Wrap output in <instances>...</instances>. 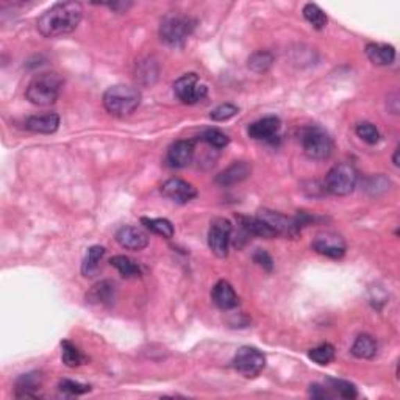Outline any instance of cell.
<instances>
[{
  "mask_svg": "<svg viewBox=\"0 0 400 400\" xmlns=\"http://www.w3.org/2000/svg\"><path fill=\"white\" fill-rule=\"evenodd\" d=\"M105 247L102 245H92L88 249V254H86L83 264H82V274L85 277H94L97 275L98 269H101V261L103 255H105Z\"/></svg>",
  "mask_w": 400,
  "mask_h": 400,
  "instance_id": "cb8c5ba5",
  "label": "cell"
},
{
  "mask_svg": "<svg viewBox=\"0 0 400 400\" xmlns=\"http://www.w3.org/2000/svg\"><path fill=\"white\" fill-rule=\"evenodd\" d=\"M365 52L374 66H391L394 60H396V49L390 44L369 42Z\"/></svg>",
  "mask_w": 400,
  "mask_h": 400,
  "instance_id": "44dd1931",
  "label": "cell"
},
{
  "mask_svg": "<svg viewBox=\"0 0 400 400\" xmlns=\"http://www.w3.org/2000/svg\"><path fill=\"white\" fill-rule=\"evenodd\" d=\"M310 360H313L319 366H327L335 360V347L329 342H324L321 346L311 349L308 352Z\"/></svg>",
  "mask_w": 400,
  "mask_h": 400,
  "instance_id": "f546056e",
  "label": "cell"
},
{
  "mask_svg": "<svg viewBox=\"0 0 400 400\" xmlns=\"http://www.w3.org/2000/svg\"><path fill=\"white\" fill-rule=\"evenodd\" d=\"M193 158H194V141L180 139L175 141V143L169 147L166 162H168L171 168L182 169L191 164Z\"/></svg>",
  "mask_w": 400,
  "mask_h": 400,
  "instance_id": "5bb4252c",
  "label": "cell"
},
{
  "mask_svg": "<svg viewBox=\"0 0 400 400\" xmlns=\"http://www.w3.org/2000/svg\"><path fill=\"white\" fill-rule=\"evenodd\" d=\"M238 112H239V108L236 105H233V103H223V105L214 108L210 116L213 121L225 122V121H230L232 118H235Z\"/></svg>",
  "mask_w": 400,
  "mask_h": 400,
  "instance_id": "836d02e7",
  "label": "cell"
},
{
  "mask_svg": "<svg viewBox=\"0 0 400 400\" xmlns=\"http://www.w3.org/2000/svg\"><path fill=\"white\" fill-rule=\"evenodd\" d=\"M274 64V55L268 51H256L249 57L247 66L252 72L264 73Z\"/></svg>",
  "mask_w": 400,
  "mask_h": 400,
  "instance_id": "4316f807",
  "label": "cell"
},
{
  "mask_svg": "<svg viewBox=\"0 0 400 400\" xmlns=\"http://www.w3.org/2000/svg\"><path fill=\"white\" fill-rule=\"evenodd\" d=\"M329 388L331 391H335L338 396L342 399H355L358 396V391H356V386L354 383H350L347 380H340V379H329L327 380Z\"/></svg>",
  "mask_w": 400,
  "mask_h": 400,
  "instance_id": "4dcf8cb0",
  "label": "cell"
},
{
  "mask_svg": "<svg viewBox=\"0 0 400 400\" xmlns=\"http://www.w3.org/2000/svg\"><path fill=\"white\" fill-rule=\"evenodd\" d=\"M377 350H379V346H377V341L374 340V336L363 333L356 338L352 349H350V352H352L355 358L371 360L375 355H377Z\"/></svg>",
  "mask_w": 400,
  "mask_h": 400,
  "instance_id": "603a6c76",
  "label": "cell"
},
{
  "mask_svg": "<svg viewBox=\"0 0 400 400\" xmlns=\"http://www.w3.org/2000/svg\"><path fill=\"white\" fill-rule=\"evenodd\" d=\"M239 224H241L243 230L252 236L264 238V239H272L275 238V232L270 227L261 220L260 218H249V216H239Z\"/></svg>",
  "mask_w": 400,
  "mask_h": 400,
  "instance_id": "7402d4cb",
  "label": "cell"
},
{
  "mask_svg": "<svg viewBox=\"0 0 400 400\" xmlns=\"http://www.w3.org/2000/svg\"><path fill=\"white\" fill-rule=\"evenodd\" d=\"M258 218L264 220V223L275 232L277 236L295 239L300 235V232H302V227L299 225L297 219L289 218L286 214H281L279 211L261 210L258 213Z\"/></svg>",
  "mask_w": 400,
  "mask_h": 400,
  "instance_id": "8fae6325",
  "label": "cell"
},
{
  "mask_svg": "<svg viewBox=\"0 0 400 400\" xmlns=\"http://www.w3.org/2000/svg\"><path fill=\"white\" fill-rule=\"evenodd\" d=\"M61 349H63L61 356H63V363L67 367H78L88 363V358L82 354V350L71 341H61Z\"/></svg>",
  "mask_w": 400,
  "mask_h": 400,
  "instance_id": "d4e9b609",
  "label": "cell"
},
{
  "mask_svg": "<svg viewBox=\"0 0 400 400\" xmlns=\"http://www.w3.org/2000/svg\"><path fill=\"white\" fill-rule=\"evenodd\" d=\"M194 21L189 16L171 13L164 16L159 24V40L169 47H183L184 42L191 36L194 30Z\"/></svg>",
  "mask_w": 400,
  "mask_h": 400,
  "instance_id": "277c9868",
  "label": "cell"
},
{
  "mask_svg": "<svg viewBox=\"0 0 400 400\" xmlns=\"http://www.w3.org/2000/svg\"><path fill=\"white\" fill-rule=\"evenodd\" d=\"M110 263H112L113 268L118 269V272L124 279H137V277L141 275L139 264L125 255H116Z\"/></svg>",
  "mask_w": 400,
  "mask_h": 400,
  "instance_id": "484cf974",
  "label": "cell"
},
{
  "mask_svg": "<svg viewBox=\"0 0 400 400\" xmlns=\"http://www.w3.org/2000/svg\"><path fill=\"white\" fill-rule=\"evenodd\" d=\"M254 261L258 264V266H261L264 270H268V272H270V270L274 269V260L270 258L268 252L263 249H256V252L254 254Z\"/></svg>",
  "mask_w": 400,
  "mask_h": 400,
  "instance_id": "d590c367",
  "label": "cell"
},
{
  "mask_svg": "<svg viewBox=\"0 0 400 400\" xmlns=\"http://www.w3.org/2000/svg\"><path fill=\"white\" fill-rule=\"evenodd\" d=\"M211 299H213V304L216 305L219 310H224V311L236 308L239 304L238 294L235 293V289H233V286L227 280H219L216 285H214L211 291Z\"/></svg>",
  "mask_w": 400,
  "mask_h": 400,
  "instance_id": "2e32d148",
  "label": "cell"
},
{
  "mask_svg": "<svg viewBox=\"0 0 400 400\" xmlns=\"http://www.w3.org/2000/svg\"><path fill=\"white\" fill-rule=\"evenodd\" d=\"M141 223L146 225L147 230H150L152 233H155L158 236H163L166 239H172L174 238V225H172L171 220L168 219H150V218H143Z\"/></svg>",
  "mask_w": 400,
  "mask_h": 400,
  "instance_id": "83f0119b",
  "label": "cell"
},
{
  "mask_svg": "<svg viewBox=\"0 0 400 400\" xmlns=\"http://www.w3.org/2000/svg\"><path fill=\"white\" fill-rule=\"evenodd\" d=\"M358 182V172L349 163H340L333 166L325 175V189L333 195H349L354 193Z\"/></svg>",
  "mask_w": 400,
  "mask_h": 400,
  "instance_id": "8992f818",
  "label": "cell"
},
{
  "mask_svg": "<svg viewBox=\"0 0 400 400\" xmlns=\"http://www.w3.org/2000/svg\"><path fill=\"white\" fill-rule=\"evenodd\" d=\"M58 388L61 392L67 394V396H82V394L91 391L89 385H83V383H78V381H72V380H61Z\"/></svg>",
  "mask_w": 400,
  "mask_h": 400,
  "instance_id": "e575fe53",
  "label": "cell"
},
{
  "mask_svg": "<svg viewBox=\"0 0 400 400\" xmlns=\"http://www.w3.org/2000/svg\"><path fill=\"white\" fill-rule=\"evenodd\" d=\"M200 139L205 141V143L210 144L211 147H214V149H224V147H227L230 143L229 137H227V134L220 130H216V128L205 130L204 133H202Z\"/></svg>",
  "mask_w": 400,
  "mask_h": 400,
  "instance_id": "d6a6232c",
  "label": "cell"
},
{
  "mask_svg": "<svg viewBox=\"0 0 400 400\" xmlns=\"http://www.w3.org/2000/svg\"><path fill=\"white\" fill-rule=\"evenodd\" d=\"M308 394H310V397H313V399H327V397H331L327 388H324V386L318 385V383L310 386Z\"/></svg>",
  "mask_w": 400,
  "mask_h": 400,
  "instance_id": "8d00e7d4",
  "label": "cell"
},
{
  "mask_svg": "<svg viewBox=\"0 0 400 400\" xmlns=\"http://www.w3.org/2000/svg\"><path fill=\"white\" fill-rule=\"evenodd\" d=\"M159 191H162L166 199L180 205L188 204L197 197V189L191 183L182 180V178H171V180L164 182Z\"/></svg>",
  "mask_w": 400,
  "mask_h": 400,
  "instance_id": "7c38bea8",
  "label": "cell"
},
{
  "mask_svg": "<svg viewBox=\"0 0 400 400\" xmlns=\"http://www.w3.org/2000/svg\"><path fill=\"white\" fill-rule=\"evenodd\" d=\"M281 128V121L277 116H266L260 121H255L247 128V133L252 139L256 141H272L277 138Z\"/></svg>",
  "mask_w": 400,
  "mask_h": 400,
  "instance_id": "9a60e30c",
  "label": "cell"
},
{
  "mask_svg": "<svg viewBox=\"0 0 400 400\" xmlns=\"http://www.w3.org/2000/svg\"><path fill=\"white\" fill-rule=\"evenodd\" d=\"M116 299V285L112 280H102L96 283L88 293H86V302L91 305H112Z\"/></svg>",
  "mask_w": 400,
  "mask_h": 400,
  "instance_id": "ac0fdd59",
  "label": "cell"
},
{
  "mask_svg": "<svg viewBox=\"0 0 400 400\" xmlns=\"http://www.w3.org/2000/svg\"><path fill=\"white\" fill-rule=\"evenodd\" d=\"M82 17L83 7L78 2H58L38 17L36 27L44 38H60L76 32Z\"/></svg>",
  "mask_w": 400,
  "mask_h": 400,
  "instance_id": "6da1fadb",
  "label": "cell"
},
{
  "mask_svg": "<svg viewBox=\"0 0 400 400\" xmlns=\"http://www.w3.org/2000/svg\"><path fill=\"white\" fill-rule=\"evenodd\" d=\"M252 174V164L247 162H235L224 169L216 177L219 186H233V184L244 182Z\"/></svg>",
  "mask_w": 400,
  "mask_h": 400,
  "instance_id": "d6986e66",
  "label": "cell"
},
{
  "mask_svg": "<svg viewBox=\"0 0 400 400\" xmlns=\"http://www.w3.org/2000/svg\"><path fill=\"white\" fill-rule=\"evenodd\" d=\"M300 144L305 155L321 162V159H327L333 150V141H331L330 134L319 125H308L302 128L300 132Z\"/></svg>",
  "mask_w": 400,
  "mask_h": 400,
  "instance_id": "5b68a950",
  "label": "cell"
},
{
  "mask_svg": "<svg viewBox=\"0 0 400 400\" xmlns=\"http://www.w3.org/2000/svg\"><path fill=\"white\" fill-rule=\"evenodd\" d=\"M63 78L57 72H42L35 76L28 83L26 97L30 103L38 107L53 105L63 91Z\"/></svg>",
  "mask_w": 400,
  "mask_h": 400,
  "instance_id": "7a4b0ae2",
  "label": "cell"
},
{
  "mask_svg": "<svg viewBox=\"0 0 400 400\" xmlns=\"http://www.w3.org/2000/svg\"><path fill=\"white\" fill-rule=\"evenodd\" d=\"M26 130L40 134H51L58 130L60 127V116L57 113H44L30 116L24 122Z\"/></svg>",
  "mask_w": 400,
  "mask_h": 400,
  "instance_id": "e0dca14e",
  "label": "cell"
},
{
  "mask_svg": "<svg viewBox=\"0 0 400 400\" xmlns=\"http://www.w3.org/2000/svg\"><path fill=\"white\" fill-rule=\"evenodd\" d=\"M302 13L305 19L311 24L313 28L324 30L325 27H327V22H329L327 15H325L316 3H306Z\"/></svg>",
  "mask_w": 400,
  "mask_h": 400,
  "instance_id": "f1b7e54d",
  "label": "cell"
},
{
  "mask_svg": "<svg viewBox=\"0 0 400 400\" xmlns=\"http://www.w3.org/2000/svg\"><path fill=\"white\" fill-rule=\"evenodd\" d=\"M141 103V92L128 85H114L103 94V107L116 118L133 114Z\"/></svg>",
  "mask_w": 400,
  "mask_h": 400,
  "instance_id": "3957f363",
  "label": "cell"
},
{
  "mask_svg": "<svg viewBox=\"0 0 400 400\" xmlns=\"http://www.w3.org/2000/svg\"><path fill=\"white\" fill-rule=\"evenodd\" d=\"M174 94L184 105H195L204 101L208 94V88L200 83L197 73H184L174 83Z\"/></svg>",
  "mask_w": 400,
  "mask_h": 400,
  "instance_id": "ba28073f",
  "label": "cell"
},
{
  "mask_svg": "<svg viewBox=\"0 0 400 400\" xmlns=\"http://www.w3.org/2000/svg\"><path fill=\"white\" fill-rule=\"evenodd\" d=\"M232 232L233 225L229 219L214 218L211 220L210 230H208V245L218 258H227L229 255Z\"/></svg>",
  "mask_w": 400,
  "mask_h": 400,
  "instance_id": "9c48e42d",
  "label": "cell"
},
{
  "mask_svg": "<svg viewBox=\"0 0 400 400\" xmlns=\"http://www.w3.org/2000/svg\"><path fill=\"white\" fill-rule=\"evenodd\" d=\"M355 132H356V134H358V138H361L363 141H365V143L371 144V146L377 144L380 141L379 128L375 127L374 124H371V122H361V124L356 125Z\"/></svg>",
  "mask_w": 400,
  "mask_h": 400,
  "instance_id": "1f68e13d",
  "label": "cell"
},
{
  "mask_svg": "<svg viewBox=\"0 0 400 400\" xmlns=\"http://www.w3.org/2000/svg\"><path fill=\"white\" fill-rule=\"evenodd\" d=\"M116 241H118L122 249L139 252L149 245V236H147L144 230L138 229V227L124 225L116 233Z\"/></svg>",
  "mask_w": 400,
  "mask_h": 400,
  "instance_id": "4fadbf2b",
  "label": "cell"
},
{
  "mask_svg": "<svg viewBox=\"0 0 400 400\" xmlns=\"http://www.w3.org/2000/svg\"><path fill=\"white\" fill-rule=\"evenodd\" d=\"M311 247L319 255H324L331 260H340L346 255L347 244L340 233L335 232H319L311 243Z\"/></svg>",
  "mask_w": 400,
  "mask_h": 400,
  "instance_id": "30bf717a",
  "label": "cell"
},
{
  "mask_svg": "<svg viewBox=\"0 0 400 400\" xmlns=\"http://www.w3.org/2000/svg\"><path fill=\"white\" fill-rule=\"evenodd\" d=\"M103 5H107L108 8H112L113 11H116V13H125V11L132 7V3H128V2H113V3H103Z\"/></svg>",
  "mask_w": 400,
  "mask_h": 400,
  "instance_id": "74e56055",
  "label": "cell"
},
{
  "mask_svg": "<svg viewBox=\"0 0 400 400\" xmlns=\"http://www.w3.org/2000/svg\"><path fill=\"white\" fill-rule=\"evenodd\" d=\"M42 385V377L40 372L24 374L16 380L15 396L17 399H36Z\"/></svg>",
  "mask_w": 400,
  "mask_h": 400,
  "instance_id": "ffe728a7",
  "label": "cell"
},
{
  "mask_svg": "<svg viewBox=\"0 0 400 400\" xmlns=\"http://www.w3.org/2000/svg\"><path fill=\"white\" fill-rule=\"evenodd\" d=\"M235 371L239 372L245 379H255L266 367V355L256 347L244 346L233 356L232 361Z\"/></svg>",
  "mask_w": 400,
  "mask_h": 400,
  "instance_id": "52a82bcc",
  "label": "cell"
},
{
  "mask_svg": "<svg viewBox=\"0 0 400 400\" xmlns=\"http://www.w3.org/2000/svg\"><path fill=\"white\" fill-rule=\"evenodd\" d=\"M397 155H399V149H396V150H394V157H392V162H394V166H399V158H397Z\"/></svg>",
  "mask_w": 400,
  "mask_h": 400,
  "instance_id": "f35d334b",
  "label": "cell"
}]
</instances>
